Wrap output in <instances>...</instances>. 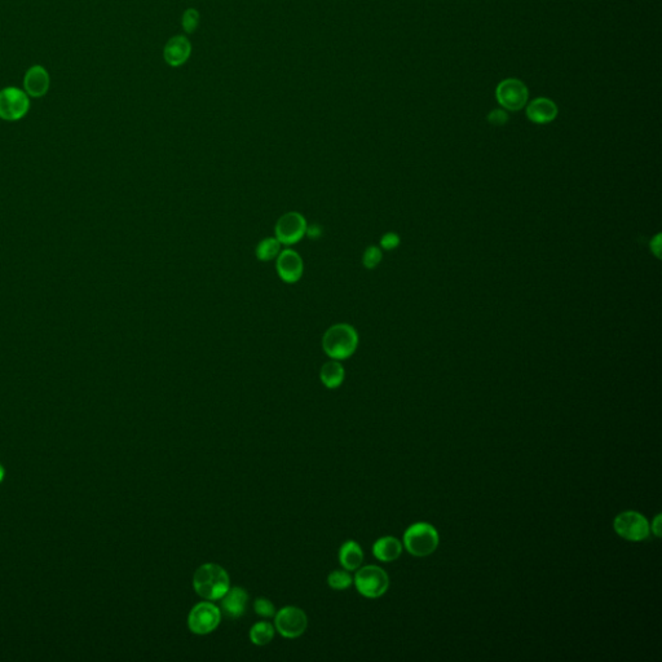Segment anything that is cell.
Returning <instances> with one entry per match:
<instances>
[{
	"mask_svg": "<svg viewBox=\"0 0 662 662\" xmlns=\"http://www.w3.org/2000/svg\"><path fill=\"white\" fill-rule=\"evenodd\" d=\"M339 562L346 570H356L363 562V551L355 541L344 542L339 550Z\"/></svg>",
	"mask_w": 662,
	"mask_h": 662,
	"instance_id": "17",
	"label": "cell"
},
{
	"mask_svg": "<svg viewBox=\"0 0 662 662\" xmlns=\"http://www.w3.org/2000/svg\"><path fill=\"white\" fill-rule=\"evenodd\" d=\"M220 611L228 619H240L246 613L249 594L242 587H229V590L221 597Z\"/></svg>",
	"mask_w": 662,
	"mask_h": 662,
	"instance_id": "11",
	"label": "cell"
},
{
	"mask_svg": "<svg viewBox=\"0 0 662 662\" xmlns=\"http://www.w3.org/2000/svg\"><path fill=\"white\" fill-rule=\"evenodd\" d=\"M488 121L491 122V124H494V126H503L508 121V115L503 110L496 109V110L491 112V114L488 115Z\"/></svg>",
	"mask_w": 662,
	"mask_h": 662,
	"instance_id": "26",
	"label": "cell"
},
{
	"mask_svg": "<svg viewBox=\"0 0 662 662\" xmlns=\"http://www.w3.org/2000/svg\"><path fill=\"white\" fill-rule=\"evenodd\" d=\"M198 21H200L198 12L196 9H188L186 14L183 15L181 23H183V28H184L186 33H193L194 30L197 29Z\"/></svg>",
	"mask_w": 662,
	"mask_h": 662,
	"instance_id": "24",
	"label": "cell"
},
{
	"mask_svg": "<svg viewBox=\"0 0 662 662\" xmlns=\"http://www.w3.org/2000/svg\"><path fill=\"white\" fill-rule=\"evenodd\" d=\"M353 581L357 591L365 598H380L390 587V577L387 572L377 565H366L358 568Z\"/></svg>",
	"mask_w": 662,
	"mask_h": 662,
	"instance_id": "4",
	"label": "cell"
},
{
	"mask_svg": "<svg viewBox=\"0 0 662 662\" xmlns=\"http://www.w3.org/2000/svg\"><path fill=\"white\" fill-rule=\"evenodd\" d=\"M221 611L213 602H201L194 605L188 616V627L196 635H207L220 625Z\"/></svg>",
	"mask_w": 662,
	"mask_h": 662,
	"instance_id": "5",
	"label": "cell"
},
{
	"mask_svg": "<svg viewBox=\"0 0 662 662\" xmlns=\"http://www.w3.org/2000/svg\"><path fill=\"white\" fill-rule=\"evenodd\" d=\"M29 95L17 87H7L0 91V118L4 121H18L28 114Z\"/></svg>",
	"mask_w": 662,
	"mask_h": 662,
	"instance_id": "8",
	"label": "cell"
},
{
	"mask_svg": "<svg viewBox=\"0 0 662 662\" xmlns=\"http://www.w3.org/2000/svg\"><path fill=\"white\" fill-rule=\"evenodd\" d=\"M400 245V237L393 233V232H390V233H385L382 238H380V246L383 249L390 251V250L396 249Z\"/></svg>",
	"mask_w": 662,
	"mask_h": 662,
	"instance_id": "25",
	"label": "cell"
},
{
	"mask_svg": "<svg viewBox=\"0 0 662 662\" xmlns=\"http://www.w3.org/2000/svg\"><path fill=\"white\" fill-rule=\"evenodd\" d=\"M382 251L377 246H370L365 250L363 257V263L365 268L368 269H374L377 268L379 263L382 262Z\"/></svg>",
	"mask_w": 662,
	"mask_h": 662,
	"instance_id": "22",
	"label": "cell"
},
{
	"mask_svg": "<svg viewBox=\"0 0 662 662\" xmlns=\"http://www.w3.org/2000/svg\"><path fill=\"white\" fill-rule=\"evenodd\" d=\"M274 638V627L269 622H257L250 629V641L255 646H267Z\"/></svg>",
	"mask_w": 662,
	"mask_h": 662,
	"instance_id": "19",
	"label": "cell"
},
{
	"mask_svg": "<svg viewBox=\"0 0 662 662\" xmlns=\"http://www.w3.org/2000/svg\"><path fill=\"white\" fill-rule=\"evenodd\" d=\"M50 74L41 65L31 66L25 74L23 87L25 92L31 97H42L50 90Z\"/></svg>",
	"mask_w": 662,
	"mask_h": 662,
	"instance_id": "13",
	"label": "cell"
},
{
	"mask_svg": "<svg viewBox=\"0 0 662 662\" xmlns=\"http://www.w3.org/2000/svg\"><path fill=\"white\" fill-rule=\"evenodd\" d=\"M358 334L348 324H336L326 330L322 338V348L331 360H346L356 352Z\"/></svg>",
	"mask_w": 662,
	"mask_h": 662,
	"instance_id": "2",
	"label": "cell"
},
{
	"mask_svg": "<svg viewBox=\"0 0 662 662\" xmlns=\"http://www.w3.org/2000/svg\"><path fill=\"white\" fill-rule=\"evenodd\" d=\"M651 530H652V533L655 534L657 538H660V537H661V534H662V515L661 513H658V515L656 516L655 519H653V521H652V525H651Z\"/></svg>",
	"mask_w": 662,
	"mask_h": 662,
	"instance_id": "27",
	"label": "cell"
},
{
	"mask_svg": "<svg viewBox=\"0 0 662 662\" xmlns=\"http://www.w3.org/2000/svg\"><path fill=\"white\" fill-rule=\"evenodd\" d=\"M4 476H6V470H4V467L0 464V483L4 480Z\"/></svg>",
	"mask_w": 662,
	"mask_h": 662,
	"instance_id": "30",
	"label": "cell"
},
{
	"mask_svg": "<svg viewBox=\"0 0 662 662\" xmlns=\"http://www.w3.org/2000/svg\"><path fill=\"white\" fill-rule=\"evenodd\" d=\"M306 235L312 238V240H319L321 235H322V229H321L320 225L317 224H314V225H306Z\"/></svg>",
	"mask_w": 662,
	"mask_h": 662,
	"instance_id": "28",
	"label": "cell"
},
{
	"mask_svg": "<svg viewBox=\"0 0 662 662\" xmlns=\"http://www.w3.org/2000/svg\"><path fill=\"white\" fill-rule=\"evenodd\" d=\"M651 250L655 254L656 257H660L661 252V235H656L655 238L651 241Z\"/></svg>",
	"mask_w": 662,
	"mask_h": 662,
	"instance_id": "29",
	"label": "cell"
},
{
	"mask_svg": "<svg viewBox=\"0 0 662 662\" xmlns=\"http://www.w3.org/2000/svg\"><path fill=\"white\" fill-rule=\"evenodd\" d=\"M402 543L396 537L387 535L379 538L373 545V554L378 560L383 562H391L397 560L402 554Z\"/></svg>",
	"mask_w": 662,
	"mask_h": 662,
	"instance_id": "16",
	"label": "cell"
},
{
	"mask_svg": "<svg viewBox=\"0 0 662 662\" xmlns=\"http://www.w3.org/2000/svg\"><path fill=\"white\" fill-rule=\"evenodd\" d=\"M557 115L555 102L546 97H540L532 101L527 107V117L538 124H546L554 121Z\"/></svg>",
	"mask_w": 662,
	"mask_h": 662,
	"instance_id": "14",
	"label": "cell"
},
{
	"mask_svg": "<svg viewBox=\"0 0 662 662\" xmlns=\"http://www.w3.org/2000/svg\"><path fill=\"white\" fill-rule=\"evenodd\" d=\"M528 88L518 79H506L499 83L496 91V97L499 104L507 110H520L527 104Z\"/></svg>",
	"mask_w": 662,
	"mask_h": 662,
	"instance_id": "10",
	"label": "cell"
},
{
	"mask_svg": "<svg viewBox=\"0 0 662 662\" xmlns=\"http://www.w3.org/2000/svg\"><path fill=\"white\" fill-rule=\"evenodd\" d=\"M306 218L299 213H287L278 219L276 224V238L281 245H294L299 242L300 240L306 235Z\"/></svg>",
	"mask_w": 662,
	"mask_h": 662,
	"instance_id": "9",
	"label": "cell"
},
{
	"mask_svg": "<svg viewBox=\"0 0 662 662\" xmlns=\"http://www.w3.org/2000/svg\"><path fill=\"white\" fill-rule=\"evenodd\" d=\"M346 377V371L342 363L338 360H331L322 365L320 371V378L322 385L329 390H335L341 387Z\"/></svg>",
	"mask_w": 662,
	"mask_h": 662,
	"instance_id": "18",
	"label": "cell"
},
{
	"mask_svg": "<svg viewBox=\"0 0 662 662\" xmlns=\"http://www.w3.org/2000/svg\"><path fill=\"white\" fill-rule=\"evenodd\" d=\"M193 586L201 598L210 602L219 600L230 587L228 572L219 564L207 562L196 570Z\"/></svg>",
	"mask_w": 662,
	"mask_h": 662,
	"instance_id": "1",
	"label": "cell"
},
{
	"mask_svg": "<svg viewBox=\"0 0 662 662\" xmlns=\"http://www.w3.org/2000/svg\"><path fill=\"white\" fill-rule=\"evenodd\" d=\"M191 50L192 47L186 36H175L164 48V60L171 66H180L189 58Z\"/></svg>",
	"mask_w": 662,
	"mask_h": 662,
	"instance_id": "15",
	"label": "cell"
},
{
	"mask_svg": "<svg viewBox=\"0 0 662 662\" xmlns=\"http://www.w3.org/2000/svg\"><path fill=\"white\" fill-rule=\"evenodd\" d=\"M304 265L299 254L294 250L287 249L279 252L277 257V272L279 277L287 284L299 281L303 276Z\"/></svg>",
	"mask_w": 662,
	"mask_h": 662,
	"instance_id": "12",
	"label": "cell"
},
{
	"mask_svg": "<svg viewBox=\"0 0 662 662\" xmlns=\"http://www.w3.org/2000/svg\"><path fill=\"white\" fill-rule=\"evenodd\" d=\"M439 532L428 523H415L404 533L406 551L417 557L431 555L439 546Z\"/></svg>",
	"mask_w": 662,
	"mask_h": 662,
	"instance_id": "3",
	"label": "cell"
},
{
	"mask_svg": "<svg viewBox=\"0 0 662 662\" xmlns=\"http://www.w3.org/2000/svg\"><path fill=\"white\" fill-rule=\"evenodd\" d=\"M279 252H281V242L277 238H273V237L265 238L257 245V257L262 262L273 260L274 257H278Z\"/></svg>",
	"mask_w": 662,
	"mask_h": 662,
	"instance_id": "20",
	"label": "cell"
},
{
	"mask_svg": "<svg viewBox=\"0 0 662 662\" xmlns=\"http://www.w3.org/2000/svg\"><path fill=\"white\" fill-rule=\"evenodd\" d=\"M328 584L333 590H346L353 584V578L347 570H333L329 575Z\"/></svg>",
	"mask_w": 662,
	"mask_h": 662,
	"instance_id": "21",
	"label": "cell"
},
{
	"mask_svg": "<svg viewBox=\"0 0 662 662\" xmlns=\"http://www.w3.org/2000/svg\"><path fill=\"white\" fill-rule=\"evenodd\" d=\"M613 528L621 538L630 542L647 540L651 534V525L644 515L636 511H625L616 516Z\"/></svg>",
	"mask_w": 662,
	"mask_h": 662,
	"instance_id": "6",
	"label": "cell"
},
{
	"mask_svg": "<svg viewBox=\"0 0 662 662\" xmlns=\"http://www.w3.org/2000/svg\"><path fill=\"white\" fill-rule=\"evenodd\" d=\"M254 609L257 614H259L260 617H264V619H271V617H274L276 614V607L272 603L269 599L265 598H257L254 603Z\"/></svg>",
	"mask_w": 662,
	"mask_h": 662,
	"instance_id": "23",
	"label": "cell"
},
{
	"mask_svg": "<svg viewBox=\"0 0 662 662\" xmlns=\"http://www.w3.org/2000/svg\"><path fill=\"white\" fill-rule=\"evenodd\" d=\"M276 630L284 638L295 639L306 633L308 627V617L303 609L298 607L287 605L279 609L274 614Z\"/></svg>",
	"mask_w": 662,
	"mask_h": 662,
	"instance_id": "7",
	"label": "cell"
}]
</instances>
